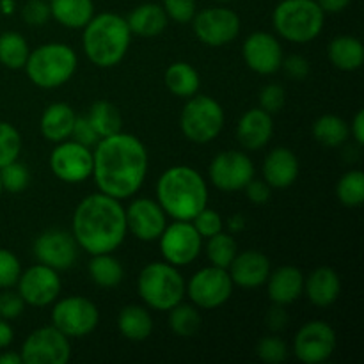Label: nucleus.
Returning <instances> with one entry per match:
<instances>
[{
    "label": "nucleus",
    "mask_w": 364,
    "mask_h": 364,
    "mask_svg": "<svg viewBox=\"0 0 364 364\" xmlns=\"http://www.w3.org/2000/svg\"><path fill=\"white\" fill-rule=\"evenodd\" d=\"M148 174V151L135 135L117 134L96 142L92 176L98 191L116 199H128L141 191Z\"/></svg>",
    "instance_id": "obj_1"
},
{
    "label": "nucleus",
    "mask_w": 364,
    "mask_h": 364,
    "mask_svg": "<svg viewBox=\"0 0 364 364\" xmlns=\"http://www.w3.org/2000/svg\"><path fill=\"white\" fill-rule=\"evenodd\" d=\"M127 217L121 201L98 192L82 199L73 212L71 235L89 255L114 252L127 238Z\"/></svg>",
    "instance_id": "obj_2"
},
{
    "label": "nucleus",
    "mask_w": 364,
    "mask_h": 364,
    "mask_svg": "<svg viewBox=\"0 0 364 364\" xmlns=\"http://www.w3.org/2000/svg\"><path fill=\"white\" fill-rule=\"evenodd\" d=\"M156 201L174 220H192L208 206V185L192 167H169L156 181Z\"/></svg>",
    "instance_id": "obj_3"
},
{
    "label": "nucleus",
    "mask_w": 364,
    "mask_h": 364,
    "mask_svg": "<svg viewBox=\"0 0 364 364\" xmlns=\"http://www.w3.org/2000/svg\"><path fill=\"white\" fill-rule=\"evenodd\" d=\"M132 32L127 18L116 13H100L84 27L82 46L95 66L112 68L119 64L130 48Z\"/></svg>",
    "instance_id": "obj_4"
},
{
    "label": "nucleus",
    "mask_w": 364,
    "mask_h": 364,
    "mask_svg": "<svg viewBox=\"0 0 364 364\" xmlns=\"http://www.w3.org/2000/svg\"><path fill=\"white\" fill-rule=\"evenodd\" d=\"M326 23V13L316 0H281L272 13V25L279 38L304 45L318 38Z\"/></svg>",
    "instance_id": "obj_5"
},
{
    "label": "nucleus",
    "mask_w": 364,
    "mask_h": 364,
    "mask_svg": "<svg viewBox=\"0 0 364 364\" xmlns=\"http://www.w3.org/2000/svg\"><path fill=\"white\" fill-rule=\"evenodd\" d=\"M78 57L64 43H46L31 50L25 63L28 80L41 89H55L66 84L77 71Z\"/></svg>",
    "instance_id": "obj_6"
},
{
    "label": "nucleus",
    "mask_w": 364,
    "mask_h": 364,
    "mask_svg": "<svg viewBox=\"0 0 364 364\" xmlns=\"http://www.w3.org/2000/svg\"><path fill=\"white\" fill-rule=\"evenodd\" d=\"M137 290L142 302L155 311H169L185 297V279L178 267L153 262L141 270Z\"/></svg>",
    "instance_id": "obj_7"
},
{
    "label": "nucleus",
    "mask_w": 364,
    "mask_h": 364,
    "mask_svg": "<svg viewBox=\"0 0 364 364\" xmlns=\"http://www.w3.org/2000/svg\"><path fill=\"white\" fill-rule=\"evenodd\" d=\"M181 109L180 128L185 137L196 144L215 141L224 128V110L217 100L194 95Z\"/></svg>",
    "instance_id": "obj_8"
},
{
    "label": "nucleus",
    "mask_w": 364,
    "mask_h": 364,
    "mask_svg": "<svg viewBox=\"0 0 364 364\" xmlns=\"http://www.w3.org/2000/svg\"><path fill=\"white\" fill-rule=\"evenodd\" d=\"M233 288L228 269L210 265L198 270L191 281L185 283V294L196 308L217 309L230 301Z\"/></svg>",
    "instance_id": "obj_9"
},
{
    "label": "nucleus",
    "mask_w": 364,
    "mask_h": 364,
    "mask_svg": "<svg viewBox=\"0 0 364 364\" xmlns=\"http://www.w3.org/2000/svg\"><path fill=\"white\" fill-rule=\"evenodd\" d=\"M100 311L85 297H66L52 308V326L68 338H84L98 327Z\"/></svg>",
    "instance_id": "obj_10"
},
{
    "label": "nucleus",
    "mask_w": 364,
    "mask_h": 364,
    "mask_svg": "<svg viewBox=\"0 0 364 364\" xmlns=\"http://www.w3.org/2000/svg\"><path fill=\"white\" fill-rule=\"evenodd\" d=\"M192 21H194L192 25H194L196 38L208 46L230 45L238 38L242 27L240 16L233 9L224 6L199 11Z\"/></svg>",
    "instance_id": "obj_11"
},
{
    "label": "nucleus",
    "mask_w": 364,
    "mask_h": 364,
    "mask_svg": "<svg viewBox=\"0 0 364 364\" xmlns=\"http://www.w3.org/2000/svg\"><path fill=\"white\" fill-rule=\"evenodd\" d=\"M20 355L25 364H66L71 358L70 338L53 326L39 327L23 341Z\"/></svg>",
    "instance_id": "obj_12"
},
{
    "label": "nucleus",
    "mask_w": 364,
    "mask_h": 364,
    "mask_svg": "<svg viewBox=\"0 0 364 364\" xmlns=\"http://www.w3.org/2000/svg\"><path fill=\"white\" fill-rule=\"evenodd\" d=\"M159 242L164 259L174 267L191 265L203 249L201 235L196 231L191 220H174L173 224H167Z\"/></svg>",
    "instance_id": "obj_13"
},
{
    "label": "nucleus",
    "mask_w": 364,
    "mask_h": 364,
    "mask_svg": "<svg viewBox=\"0 0 364 364\" xmlns=\"http://www.w3.org/2000/svg\"><path fill=\"white\" fill-rule=\"evenodd\" d=\"M50 169L66 183H82L92 176V151L87 146L66 139L57 142L50 155Z\"/></svg>",
    "instance_id": "obj_14"
},
{
    "label": "nucleus",
    "mask_w": 364,
    "mask_h": 364,
    "mask_svg": "<svg viewBox=\"0 0 364 364\" xmlns=\"http://www.w3.org/2000/svg\"><path fill=\"white\" fill-rule=\"evenodd\" d=\"M336 333L333 327L320 320L304 323L294 340L295 358L304 364L326 363L336 350Z\"/></svg>",
    "instance_id": "obj_15"
},
{
    "label": "nucleus",
    "mask_w": 364,
    "mask_h": 364,
    "mask_svg": "<svg viewBox=\"0 0 364 364\" xmlns=\"http://www.w3.org/2000/svg\"><path fill=\"white\" fill-rule=\"evenodd\" d=\"M16 287L25 304L34 306V308H45L57 301L63 284H60L59 270L39 263V265H32L25 272H21Z\"/></svg>",
    "instance_id": "obj_16"
},
{
    "label": "nucleus",
    "mask_w": 364,
    "mask_h": 364,
    "mask_svg": "<svg viewBox=\"0 0 364 364\" xmlns=\"http://www.w3.org/2000/svg\"><path fill=\"white\" fill-rule=\"evenodd\" d=\"M210 181L223 192L244 191L255 178V164L242 151H223L210 164Z\"/></svg>",
    "instance_id": "obj_17"
},
{
    "label": "nucleus",
    "mask_w": 364,
    "mask_h": 364,
    "mask_svg": "<svg viewBox=\"0 0 364 364\" xmlns=\"http://www.w3.org/2000/svg\"><path fill=\"white\" fill-rule=\"evenodd\" d=\"M34 256L39 263L55 270H68L77 262L78 244L64 230H46L34 240Z\"/></svg>",
    "instance_id": "obj_18"
},
{
    "label": "nucleus",
    "mask_w": 364,
    "mask_h": 364,
    "mask_svg": "<svg viewBox=\"0 0 364 364\" xmlns=\"http://www.w3.org/2000/svg\"><path fill=\"white\" fill-rule=\"evenodd\" d=\"M242 55L249 70L258 75H274L281 70L283 46L276 36L269 32H252L242 45Z\"/></svg>",
    "instance_id": "obj_19"
},
{
    "label": "nucleus",
    "mask_w": 364,
    "mask_h": 364,
    "mask_svg": "<svg viewBox=\"0 0 364 364\" xmlns=\"http://www.w3.org/2000/svg\"><path fill=\"white\" fill-rule=\"evenodd\" d=\"M124 217H127V230L142 242L159 240L167 226V215L162 206L159 205V201L148 198L132 201L130 206L124 208Z\"/></svg>",
    "instance_id": "obj_20"
},
{
    "label": "nucleus",
    "mask_w": 364,
    "mask_h": 364,
    "mask_svg": "<svg viewBox=\"0 0 364 364\" xmlns=\"http://www.w3.org/2000/svg\"><path fill=\"white\" fill-rule=\"evenodd\" d=\"M231 281L235 287L258 288L269 279L270 259L259 251L237 252L233 262L228 267Z\"/></svg>",
    "instance_id": "obj_21"
},
{
    "label": "nucleus",
    "mask_w": 364,
    "mask_h": 364,
    "mask_svg": "<svg viewBox=\"0 0 364 364\" xmlns=\"http://www.w3.org/2000/svg\"><path fill=\"white\" fill-rule=\"evenodd\" d=\"M274 134L272 114L263 109H251L240 117L237 124V139L247 151H258L265 148Z\"/></svg>",
    "instance_id": "obj_22"
},
{
    "label": "nucleus",
    "mask_w": 364,
    "mask_h": 364,
    "mask_svg": "<svg viewBox=\"0 0 364 364\" xmlns=\"http://www.w3.org/2000/svg\"><path fill=\"white\" fill-rule=\"evenodd\" d=\"M262 171L270 188H288L299 176V159L291 149L274 148L263 160Z\"/></svg>",
    "instance_id": "obj_23"
},
{
    "label": "nucleus",
    "mask_w": 364,
    "mask_h": 364,
    "mask_svg": "<svg viewBox=\"0 0 364 364\" xmlns=\"http://www.w3.org/2000/svg\"><path fill=\"white\" fill-rule=\"evenodd\" d=\"M304 274L294 265H283L272 272L267 279V291L274 304L288 306L304 294Z\"/></svg>",
    "instance_id": "obj_24"
},
{
    "label": "nucleus",
    "mask_w": 364,
    "mask_h": 364,
    "mask_svg": "<svg viewBox=\"0 0 364 364\" xmlns=\"http://www.w3.org/2000/svg\"><path fill=\"white\" fill-rule=\"evenodd\" d=\"M304 294L316 308H329L341 294V279L331 267H318L304 279Z\"/></svg>",
    "instance_id": "obj_25"
},
{
    "label": "nucleus",
    "mask_w": 364,
    "mask_h": 364,
    "mask_svg": "<svg viewBox=\"0 0 364 364\" xmlns=\"http://www.w3.org/2000/svg\"><path fill=\"white\" fill-rule=\"evenodd\" d=\"M75 119H77V114L68 103H52L45 109L41 116V123H39L43 137L50 142H55V144L66 141V139L71 137Z\"/></svg>",
    "instance_id": "obj_26"
},
{
    "label": "nucleus",
    "mask_w": 364,
    "mask_h": 364,
    "mask_svg": "<svg viewBox=\"0 0 364 364\" xmlns=\"http://www.w3.org/2000/svg\"><path fill=\"white\" fill-rule=\"evenodd\" d=\"M166 11H164L162 4H141L135 7L127 18V23L130 27L132 34H137L141 38H156L162 34L167 27Z\"/></svg>",
    "instance_id": "obj_27"
},
{
    "label": "nucleus",
    "mask_w": 364,
    "mask_h": 364,
    "mask_svg": "<svg viewBox=\"0 0 364 364\" xmlns=\"http://www.w3.org/2000/svg\"><path fill=\"white\" fill-rule=\"evenodd\" d=\"M331 64L340 71H358L364 63V46L354 36H338L327 46Z\"/></svg>",
    "instance_id": "obj_28"
},
{
    "label": "nucleus",
    "mask_w": 364,
    "mask_h": 364,
    "mask_svg": "<svg viewBox=\"0 0 364 364\" xmlns=\"http://www.w3.org/2000/svg\"><path fill=\"white\" fill-rule=\"evenodd\" d=\"M50 14L66 28H84L95 16L92 0H48Z\"/></svg>",
    "instance_id": "obj_29"
},
{
    "label": "nucleus",
    "mask_w": 364,
    "mask_h": 364,
    "mask_svg": "<svg viewBox=\"0 0 364 364\" xmlns=\"http://www.w3.org/2000/svg\"><path fill=\"white\" fill-rule=\"evenodd\" d=\"M117 329L127 340L146 341L153 333L151 313L137 304H130L123 308L117 315Z\"/></svg>",
    "instance_id": "obj_30"
},
{
    "label": "nucleus",
    "mask_w": 364,
    "mask_h": 364,
    "mask_svg": "<svg viewBox=\"0 0 364 364\" xmlns=\"http://www.w3.org/2000/svg\"><path fill=\"white\" fill-rule=\"evenodd\" d=\"M164 80H166L167 89L178 98H191V96L198 95L199 85H201L199 73L194 70V66L183 63V60L171 64L166 70Z\"/></svg>",
    "instance_id": "obj_31"
},
{
    "label": "nucleus",
    "mask_w": 364,
    "mask_h": 364,
    "mask_svg": "<svg viewBox=\"0 0 364 364\" xmlns=\"http://www.w3.org/2000/svg\"><path fill=\"white\" fill-rule=\"evenodd\" d=\"M89 276L92 283L102 288H114L123 281L124 270L119 259L112 256V252H102V255H92L91 262L87 265Z\"/></svg>",
    "instance_id": "obj_32"
},
{
    "label": "nucleus",
    "mask_w": 364,
    "mask_h": 364,
    "mask_svg": "<svg viewBox=\"0 0 364 364\" xmlns=\"http://www.w3.org/2000/svg\"><path fill=\"white\" fill-rule=\"evenodd\" d=\"M87 119L100 139L109 137L123 130V116L114 103L107 100L95 102L89 109Z\"/></svg>",
    "instance_id": "obj_33"
},
{
    "label": "nucleus",
    "mask_w": 364,
    "mask_h": 364,
    "mask_svg": "<svg viewBox=\"0 0 364 364\" xmlns=\"http://www.w3.org/2000/svg\"><path fill=\"white\" fill-rule=\"evenodd\" d=\"M350 130L343 117L334 116V114H326L320 116L313 123V137L316 142L327 148H338L343 142H347Z\"/></svg>",
    "instance_id": "obj_34"
},
{
    "label": "nucleus",
    "mask_w": 364,
    "mask_h": 364,
    "mask_svg": "<svg viewBox=\"0 0 364 364\" xmlns=\"http://www.w3.org/2000/svg\"><path fill=\"white\" fill-rule=\"evenodd\" d=\"M27 41L20 32L7 31L0 34V64H4L9 70H21L28 59Z\"/></svg>",
    "instance_id": "obj_35"
},
{
    "label": "nucleus",
    "mask_w": 364,
    "mask_h": 364,
    "mask_svg": "<svg viewBox=\"0 0 364 364\" xmlns=\"http://www.w3.org/2000/svg\"><path fill=\"white\" fill-rule=\"evenodd\" d=\"M169 327L176 336L191 338L201 327V316L196 306L176 304L169 309Z\"/></svg>",
    "instance_id": "obj_36"
},
{
    "label": "nucleus",
    "mask_w": 364,
    "mask_h": 364,
    "mask_svg": "<svg viewBox=\"0 0 364 364\" xmlns=\"http://www.w3.org/2000/svg\"><path fill=\"white\" fill-rule=\"evenodd\" d=\"M206 256L213 267L228 269L237 256V240L224 231L206 238Z\"/></svg>",
    "instance_id": "obj_37"
},
{
    "label": "nucleus",
    "mask_w": 364,
    "mask_h": 364,
    "mask_svg": "<svg viewBox=\"0 0 364 364\" xmlns=\"http://www.w3.org/2000/svg\"><path fill=\"white\" fill-rule=\"evenodd\" d=\"M336 196L341 205L355 208L364 203V173L352 169L340 178L336 185Z\"/></svg>",
    "instance_id": "obj_38"
},
{
    "label": "nucleus",
    "mask_w": 364,
    "mask_h": 364,
    "mask_svg": "<svg viewBox=\"0 0 364 364\" xmlns=\"http://www.w3.org/2000/svg\"><path fill=\"white\" fill-rule=\"evenodd\" d=\"M0 181H2V191L18 194V192L25 191L28 187L31 173H28L25 164L14 160V162L7 164V166L0 167Z\"/></svg>",
    "instance_id": "obj_39"
},
{
    "label": "nucleus",
    "mask_w": 364,
    "mask_h": 364,
    "mask_svg": "<svg viewBox=\"0 0 364 364\" xmlns=\"http://www.w3.org/2000/svg\"><path fill=\"white\" fill-rule=\"evenodd\" d=\"M21 151V135L11 123L0 121V167L18 160Z\"/></svg>",
    "instance_id": "obj_40"
},
{
    "label": "nucleus",
    "mask_w": 364,
    "mask_h": 364,
    "mask_svg": "<svg viewBox=\"0 0 364 364\" xmlns=\"http://www.w3.org/2000/svg\"><path fill=\"white\" fill-rule=\"evenodd\" d=\"M256 355H258L263 363H270V364L283 363L284 359L288 358V347L281 338L265 336L258 341Z\"/></svg>",
    "instance_id": "obj_41"
},
{
    "label": "nucleus",
    "mask_w": 364,
    "mask_h": 364,
    "mask_svg": "<svg viewBox=\"0 0 364 364\" xmlns=\"http://www.w3.org/2000/svg\"><path fill=\"white\" fill-rule=\"evenodd\" d=\"M191 223H192V226L196 228V231L201 235V238L213 237V235L220 233L224 228V220H223V217L219 215V212L208 208V206H205V208H203L201 212H199L198 215L191 220Z\"/></svg>",
    "instance_id": "obj_42"
},
{
    "label": "nucleus",
    "mask_w": 364,
    "mask_h": 364,
    "mask_svg": "<svg viewBox=\"0 0 364 364\" xmlns=\"http://www.w3.org/2000/svg\"><path fill=\"white\" fill-rule=\"evenodd\" d=\"M21 276V265L16 255H13L7 249H0V288L16 287L18 279Z\"/></svg>",
    "instance_id": "obj_43"
},
{
    "label": "nucleus",
    "mask_w": 364,
    "mask_h": 364,
    "mask_svg": "<svg viewBox=\"0 0 364 364\" xmlns=\"http://www.w3.org/2000/svg\"><path fill=\"white\" fill-rule=\"evenodd\" d=\"M167 18L176 23H191L196 16V0H162Z\"/></svg>",
    "instance_id": "obj_44"
},
{
    "label": "nucleus",
    "mask_w": 364,
    "mask_h": 364,
    "mask_svg": "<svg viewBox=\"0 0 364 364\" xmlns=\"http://www.w3.org/2000/svg\"><path fill=\"white\" fill-rule=\"evenodd\" d=\"M287 102V92L279 84H269L259 91V109L269 114L279 112Z\"/></svg>",
    "instance_id": "obj_45"
},
{
    "label": "nucleus",
    "mask_w": 364,
    "mask_h": 364,
    "mask_svg": "<svg viewBox=\"0 0 364 364\" xmlns=\"http://www.w3.org/2000/svg\"><path fill=\"white\" fill-rule=\"evenodd\" d=\"M21 18L32 27H41L52 18L48 0H28L21 9Z\"/></svg>",
    "instance_id": "obj_46"
},
{
    "label": "nucleus",
    "mask_w": 364,
    "mask_h": 364,
    "mask_svg": "<svg viewBox=\"0 0 364 364\" xmlns=\"http://www.w3.org/2000/svg\"><path fill=\"white\" fill-rule=\"evenodd\" d=\"M25 306L27 304H25L18 291H11V288H6V291L0 294V318H18L25 311Z\"/></svg>",
    "instance_id": "obj_47"
},
{
    "label": "nucleus",
    "mask_w": 364,
    "mask_h": 364,
    "mask_svg": "<svg viewBox=\"0 0 364 364\" xmlns=\"http://www.w3.org/2000/svg\"><path fill=\"white\" fill-rule=\"evenodd\" d=\"M70 139H73V141L87 146V148H92V146H96V142L100 141L98 134H96L95 128L91 127L87 116H77Z\"/></svg>",
    "instance_id": "obj_48"
},
{
    "label": "nucleus",
    "mask_w": 364,
    "mask_h": 364,
    "mask_svg": "<svg viewBox=\"0 0 364 364\" xmlns=\"http://www.w3.org/2000/svg\"><path fill=\"white\" fill-rule=\"evenodd\" d=\"M281 68H283L284 73L290 78H294V80H304L309 75V70H311L308 59H304L302 55H290L287 57V59L283 57Z\"/></svg>",
    "instance_id": "obj_49"
},
{
    "label": "nucleus",
    "mask_w": 364,
    "mask_h": 364,
    "mask_svg": "<svg viewBox=\"0 0 364 364\" xmlns=\"http://www.w3.org/2000/svg\"><path fill=\"white\" fill-rule=\"evenodd\" d=\"M244 191L249 201L256 203V205L267 203L270 199V194H272V188H270V185L265 180H255V178L245 185Z\"/></svg>",
    "instance_id": "obj_50"
},
{
    "label": "nucleus",
    "mask_w": 364,
    "mask_h": 364,
    "mask_svg": "<svg viewBox=\"0 0 364 364\" xmlns=\"http://www.w3.org/2000/svg\"><path fill=\"white\" fill-rule=\"evenodd\" d=\"M267 326H269L270 331L277 333V331H283L288 323V313L284 309V306L281 304H274L272 308L267 311Z\"/></svg>",
    "instance_id": "obj_51"
},
{
    "label": "nucleus",
    "mask_w": 364,
    "mask_h": 364,
    "mask_svg": "<svg viewBox=\"0 0 364 364\" xmlns=\"http://www.w3.org/2000/svg\"><path fill=\"white\" fill-rule=\"evenodd\" d=\"M350 130L352 139L355 141V144L363 146L364 144V110H358V114L352 119V127H348Z\"/></svg>",
    "instance_id": "obj_52"
},
{
    "label": "nucleus",
    "mask_w": 364,
    "mask_h": 364,
    "mask_svg": "<svg viewBox=\"0 0 364 364\" xmlns=\"http://www.w3.org/2000/svg\"><path fill=\"white\" fill-rule=\"evenodd\" d=\"M350 2L352 0H316L320 9H322L323 13H331V14H336V13H341V11H345Z\"/></svg>",
    "instance_id": "obj_53"
},
{
    "label": "nucleus",
    "mask_w": 364,
    "mask_h": 364,
    "mask_svg": "<svg viewBox=\"0 0 364 364\" xmlns=\"http://www.w3.org/2000/svg\"><path fill=\"white\" fill-rule=\"evenodd\" d=\"M14 340V331L9 326V320L0 318V350L7 348Z\"/></svg>",
    "instance_id": "obj_54"
},
{
    "label": "nucleus",
    "mask_w": 364,
    "mask_h": 364,
    "mask_svg": "<svg viewBox=\"0 0 364 364\" xmlns=\"http://www.w3.org/2000/svg\"><path fill=\"white\" fill-rule=\"evenodd\" d=\"M228 226H230L231 233H238L245 228V219L242 215H233L230 220H228Z\"/></svg>",
    "instance_id": "obj_55"
},
{
    "label": "nucleus",
    "mask_w": 364,
    "mask_h": 364,
    "mask_svg": "<svg viewBox=\"0 0 364 364\" xmlns=\"http://www.w3.org/2000/svg\"><path fill=\"white\" fill-rule=\"evenodd\" d=\"M21 355L16 352H4L0 355V364H21Z\"/></svg>",
    "instance_id": "obj_56"
},
{
    "label": "nucleus",
    "mask_w": 364,
    "mask_h": 364,
    "mask_svg": "<svg viewBox=\"0 0 364 364\" xmlns=\"http://www.w3.org/2000/svg\"><path fill=\"white\" fill-rule=\"evenodd\" d=\"M2 4L4 6H6V13H11V11H13V0H2Z\"/></svg>",
    "instance_id": "obj_57"
},
{
    "label": "nucleus",
    "mask_w": 364,
    "mask_h": 364,
    "mask_svg": "<svg viewBox=\"0 0 364 364\" xmlns=\"http://www.w3.org/2000/svg\"><path fill=\"white\" fill-rule=\"evenodd\" d=\"M217 2H219V4H223V6H224V4H228V2H231V0H217Z\"/></svg>",
    "instance_id": "obj_58"
},
{
    "label": "nucleus",
    "mask_w": 364,
    "mask_h": 364,
    "mask_svg": "<svg viewBox=\"0 0 364 364\" xmlns=\"http://www.w3.org/2000/svg\"><path fill=\"white\" fill-rule=\"evenodd\" d=\"M0 194H2V181H0Z\"/></svg>",
    "instance_id": "obj_59"
}]
</instances>
